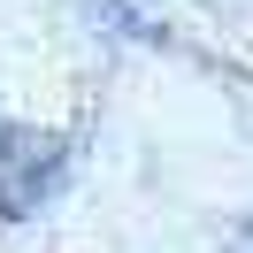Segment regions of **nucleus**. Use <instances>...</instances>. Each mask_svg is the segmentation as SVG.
Masks as SVG:
<instances>
[{
	"label": "nucleus",
	"mask_w": 253,
	"mask_h": 253,
	"mask_svg": "<svg viewBox=\"0 0 253 253\" xmlns=\"http://www.w3.org/2000/svg\"><path fill=\"white\" fill-rule=\"evenodd\" d=\"M69 176L62 146H16L8 169H0V215H39V200H54Z\"/></svg>",
	"instance_id": "1"
}]
</instances>
